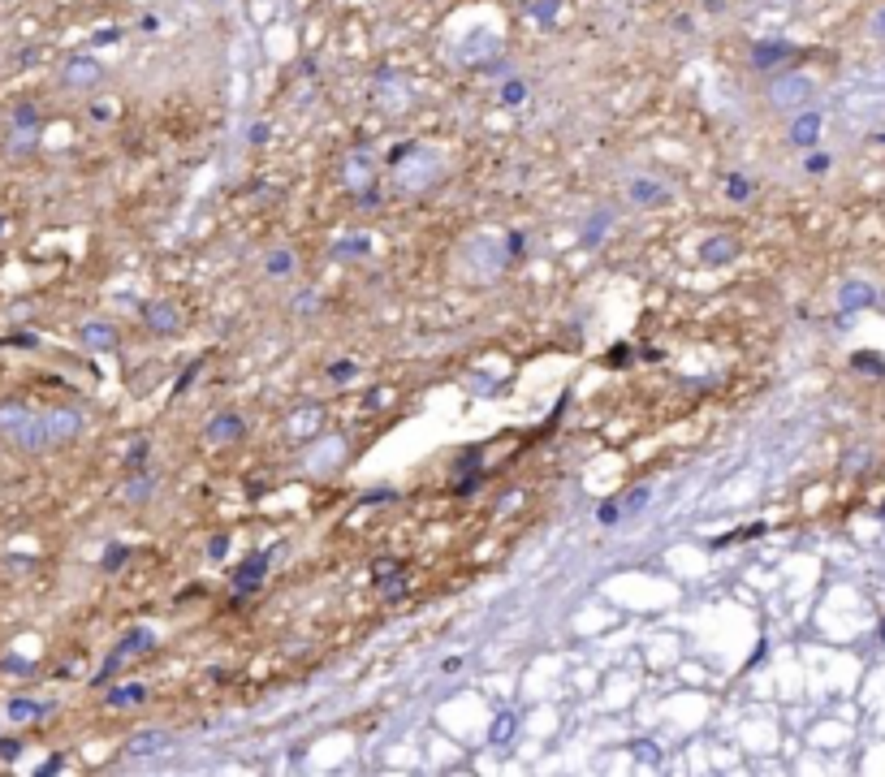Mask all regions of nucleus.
<instances>
[{"label": "nucleus", "mask_w": 885, "mask_h": 777, "mask_svg": "<svg viewBox=\"0 0 885 777\" xmlns=\"http://www.w3.org/2000/svg\"><path fill=\"white\" fill-rule=\"evenodd\" d=\"M151 643H156V635H151L147 626H134L130 635H121V643H117L113 652H108V661L99 665V674H95V687H104L108 678H113V674L121 670V661H130V656H139V652H147Z\"/></svg>", "instance_id": "f257e3e1"}, {"label": "nucleus", "mask_w": 885, "mask_h": 777, "mask_svg": "<svg viewBox=\"0 0 885 777\" xmlns=\"http://www.w3.org/2000/svg\"><path fill=\"white\" fill-rule=\"evenodd\" d=\"M43 432H48V445H65V440H74L82 432V415L70 406H57L43 415Z\"/></svg>", "instance_id": "f03ea898"}, {"label": "nucleus", "mask_w": 885, "mask_h": 777, "mask_svg": "<svg viewBox=\"0 0 885 777\" xmlns=\"http://www.w3.org/2000/svg\"><path fill=\"white\" fill-rule=\"evenodd\" d=\"M173 747V734L169 730H139L130 743H126V756L130 760H156V756H164Z\"/></svg>", "instance_id": "7ed1b4c3"}, {"label": "nucleus", "mask_w": 885, "mask_h": 777, "mask_svg": "<svg viewBox=\"0 0 885 777\" xmlns=\"http://www.w3.org/2000/svg\"><path fill=\"white\" fill-rule=\"evenodd\" d=\"M268 562H272V553H251V558L238 566V575H234V592H238V596L255 592V587L264 583V575H268Z\"/></svg>", "instance_id": "20e7f679"}, {"label": "nucleus", "mask_w": 885, "mask_h": 777, "mask_svg": "<svg viewBox=\"0 0 885 777\" xmlns=\"http://www.w3.org/2000/svg\"><path fill=\"white\" fill-rule=\"evenodd\" d=\"M639 506H648V488H635V492L626 496V501H604L596 518H600L604 527H609V523H622V518H631V514H639Z\"/></svg>", "instance_id": "39448f33"}, {"label": "nucleus", "mask_w": 885, "mask_h": 777, "mask_svg": "<svg viewBox=\"0 0 885 777\" xmlns=\"http://www.w3.org/2000/svg\"><path fill=\"white\" fill-rule=\"evenodd\" d=\"M739 255V238H730V234H717V238H708V242H700V259L708 263V268H722V263H730Z\"/></svg>", "instance_id": "423d86ee"}, {"label": "nucleus", "mask_w": 885, "mask_h": 777, "mask_svg": "<svg viewBox=\"0 0 885 777\" xmlns=\"http://www.w3.org/2000/svg\"><path fill=\"white\" fill-rule=\"evenodd\" d=\"M78 337H82V346H87V350H99V354H104V350H113V346H117V328H113V324H104V320H87V324L78 328Z\"/></svg>", "instance_id": "0eeeda50"}, {"label": "nucleus", "mask_w": 885, "mask_h": 777, "mask_svg": "<svg viewBox=\"0 0 885 777\" xmlns=\"http://www.w3.org/2000/svg\"><path fill=\"white\" fill-rule=\"evenodd\" d=\"M246 432V423L238 415H212L207 419V440H216V445H225V440H238Z\"/></svg>", "instance_id": "6e6552de"}, {"label": "nucleus", "mask_w": 885, "mask_h": 777, "mask_svg": "<svg viewBox=\"0 0 885 777\" xmlns=\"http://www.w3.org/2000/svg\"><path fill=\"white\" fill-rule=\"evenodd\" d=\"M52 712V704H43V700H26V695H13L9 700V708H5V717L9 721H39V717H48Z\"/></svg>", "instance_id": "1a4fd4ad"}, {"label": "nucleus", "mask_w": 885, "mask_h": 777, "mask_svg": "<svg viewBox=\"0 0 885 777\" xmlns=\"http://www.w3.org/2000/svg\"><path fill=\"white\" fill-rule=\"evenodd\" d=\"M631 199H635L639 207H656V203L670 199V190L661 186V182H652V178H635V182H631Z\"/></svg>", "instance_id": "9d476101"}, {"label": "nucleus", "mask_w": 885, "mask_h": 777, "mask_svg": "<svg viewBox=\"0 0 885 777\" xmlns=\"http://www.w3.org/2000/svg\"><path fill=\"white\" fill-rule=\"evenodd\" d=\"M143 320H147V328H156V332H173V328H178V311H173L169 303H143Z\"/></svg>", "instance_id": "9b49d317"}, {"label": "nucleus", "mask_w": 885, "mask_h": 777, "mask_svg": "<svg viewBox=\"0 0 885 777\" xmlns=\"http://www.w3.org/2000/svg\"><path fill=\"white\" fill-rule=\"evenodd\" d=\"M147 700V687L143 683H126V687H108L104 691V704L108 708H126V704H143Z\"/></svg>", "instance_id": "f8f14e48"}, {"label": "nucleus", "mask_w": 885, "mask_h": 777, "mask_svg": "<svg viewBox=\"0 0 885 777\" xmlns=\"http://www.w3.org/2000/svg\"><path fill=\"white\" fill-rule=\"evenodd\" d=\"M294 268H298V255H294V251H286V246H276V251L264 259V272H268V276H276V281L294 276Z\"/></svg>", "instance_id": "ddd939ff"}, {"label": "nucleus", "mask_w": 885, "mask_h": 777, "mask_svg": "<svg viewBox=\"0 0 885 777\" xmlns=\"http://www.w3.org/2000/svg\"><path fill=\"white\" fill-rule=\"evenodd\" d=\"M376 587H380V596H384V600H402V596L411 592V579H406V570L398 566V570H389V575H380V579H376Z\"/></svg>", "instance_id": "4468645a"}, {"label": "nucleus", "mask_w": 885, "mask_h": 777, "mask_svg": "<svg viewBox=\"0 0 885 777\" xmlns=\"http://www.w3.org/2000/svg\"><path fill=\"white\" fill-rule=\"evenodd\" d=\"M816 134H820V113H803V117L791 126V143H795V147H812Z\"/></svg>", "instance_id": "2eb2a0df"}, {"label": "nucleus", "mask_w": 885, "mask_h": 777, "mask_svg": "<svg viewBox=\"0 0 885 777\" xmlns=\"http://www.w3.org/2000/svg\"><path fill=\"white\" fill-rule=\"evenodd\" d=\"M838 298H842V311H859V307H872L876 294H872V286H864V281H847Z\"/></svg>", "instance_id": "dca6fc26"}, {"label": "nucleus", "mask_w": 885, "mask_h": 777, "mask_svg": "<svg viewBox=\"0 0 885 777\" xmlns=\"http://www.w3.org/2000/svg\"><path fill=\"white\" fill-rule=\"evenodd\" d=\"M26 419H31V406H22V402H0V432H5V436H13Z\"/></svg>", "instance_id": "f3484780"}, {"label": "nucleus", "mask_w": 885, "mask_h": 777, "mask_svg": "<svg viewBox=\"0 0 885 777\" xmlns=\"http://www.w3.org/2000/svg\"><path fill=\"white\" fill-rule=\"evenodd\" d=\"M95 78H99V65L87 61V57H78V61L65 65V82H70V87H87V82H95Z\"/></svg>", "instance_id": "a211bd4d"}, {"label": "nucleus", "mask_w": 885, "mask_h": 777, "mask_svg": "<svg viewBox=\"0 0 885 777\" xmlns=\"http://www.w3.org/2000/svg\"><path fill=\"white\" fill-rule=\"evenodd\" d=\"M808 91H812V82H808V78H791V82H778V87H773V104H799Z\"/></svg>", "instance_id": "6ab92c4d"}, {"label": "nucleus", "mask_w": 885, "mask_h": 777, "mask_svg": "<svg viewBox=\"0 0 885 777\" xmlns=\"http://www.w3.org/2000/svg\"><path fill=\"white\" fill-rule=\"evenodd\" d=\"M722 186H726V195H730L734 203H747V199H751V190H756L743 173H726V178H722Z\"/></svg>", "instance_id": "aec40b11"}, {"label": "nucleus", "mask_w": 885, "mask_h": 777, "mask_svg": "<svg viewBox=\"0 0 885 777\" xmlns=\"http://www.w3.org/2000/svg\"><path fill=\"white\" fill-rule=\"evenodd\" d=\"M354 376H359V363L354 359H333V363H328V380H333V384H350Z\"/></svg>", "instance_id": "412c9836"}, {"label": "nucleus", "mask_w": 885, "mask_h": 777, "mask_svg": "<svg viewBox=\"0 0 885 777\" xmlns=\"http://www.w3.org/2000/svg\"><path fill=\"white\" fill-rule=\"evenodd\" d=\"M626 751H631V756H635L639 764H661V747H656L652 739H635V743H631Z\"/></svg>", "instance_id": "4be33fe9"}, {"label": "nucleus", "mask_w": 885, "mask_h": 777, "mask_svg": "<svg viewBox=\"0 0 885 777\" xmlns=\"http://www.w3.org/2000/svg\"><path fill=\"white\" fill-rule=\"evenodd\" d=\"M9 126H13V130H39V113H35V104H18Z\"/></svg>", "instance_id": "5701e85b"}, {"label": "nucleus", "mask_w": 885, "mask_h": 777, "mask_svg": "<svg viewBox=\"0 0 885 777\" xmlns=\"http://www.w3.org/2000/svg\"><path fill=\"white\" fill-rule=\"evenodd\" d=\"M151 488H156V479H151L147 471H139V479H130V484H126V496H130V501H147Z\"/></svg>", "instance_id": "b1692460"}, {"label": "nucleus", "mask_w": 885, "mask_h": 777, "mask_svg": "<svg viewBox=\"0 0 885 777\" xmlns=\"http://www.w3.org/2000/svg\"><path fill=\"white\" fill-rule=\"evenodd\" d=\"M604 225H609V212H596V216H592V225L583 229V246H596V242L604 238Z\"/></svg>", "instance_id": "393cba45"}, {"label": "nucleus", "mask_w": 885, "mask_h": 777, "mask_svg": "<svg viewBox=\"0 0 885 777\" xmlns=\"http://www.w3.org/2000/svg\"><path fill=\"white\" fill-rule=\"evenodd\" d=\"M367 246H371V238H346V242H337L333 246V255H342V259H350V255H367Z\"/></svg>", "instance_id": "a878e982"}, {"label": "nucleus", "mask_w": 885, "mask_h": 777, "mask_svg": "<svg viewBox=\"0 0 885 777\" xmlns=\"http://www.w3.org/2000/svg\"><path fill=\"white\" fill-rule=\"evenodd\" d=\"M126 558H130V548H126V544H113V548L104 553V570H117Z\"/></svg>", "instance_id": "bb28decb"}, {"label": "nucleus", "mask_w": 885, "mask_h": 777, "mask_svg": "<svg viewBox=\"0 0 885 777\" xmlns=\"http://www.w3.org/2000/svg\"><path fill=\"white\" fill-rule=\"evenodd\" d=\"M510 730H514V717H510V712H501V717H496V726H492V743H506V739H510Z\"/></svg>", "instance_id": "cd10ccee"}, {"label": "nucleus", "mask_w": 885, "mask_h": 777, "mask_svg": "<svg viewBox=\"0 0 885 777\" xmlns=\"http://www.w3.org/2000/svg\"><path fill=\"white\" fill-rule=\"evenodd\" d=\"M851 363H855V367H868V376H881V371H885V359H876V354H855Z\"/></svg>", "instance_id": "c85d7f7f"}, {"label": "nucleus", "mask_w": 885, "mask_h": 777, "mask_svg": "<svg viewBox=\"0 0 885 777\" xmlns=\"http://www.w3.org/2000/svg\"><path fill=\"white\" fill-rule=\"evenodd\" d=\"M225 553H229V536H212V540H207V558H212V562H220Z\"/></svg>", "instance_id": "c756f323"}, {"label": "nucleus", "mask_w": 885, "mask_h": 777, "mask_svg": "<svg viewBox=\"0 0 885 777\" xmlns=\"http://www.w3.org/2000/svg\"><path fill=\"white\" fill-rule=\"evenodd\" d=\"M829 164H834V160H829V156H820V151H816V156H808V164H803V169H808L812 178H820V173H829Z\"/></svg>", "instance_id": "7c9ffc66"}, {"label": "nucleus", "mask_w": 885, "mask_h": 777, "mask_svg": "<svg viewBox=\"0 0 885 777\" xmlns=\"http://www.w3.org/2000/svg\"><path fill=\"white\" fill-rule=\"evenodd\" d=\"M143 458H147V440H134V445H130V454H126V467L134 471V467H143Z\"/></svg>", "instance_id": "2f4dec72"}, {"label": "nucleus", "mask_w": 885, "mask_h": 777, "mask_svg": "<svg viewBox=\"0 0 885 777\" xmlns=\"http://www.w3.org/2000/svg\"><path fill=\"white\" fill-rule=\"evenodd\" d=\"M5 342H9V346H26V350H35V346H39V337H35V332H9Z\"/></svg>", "instance_id": "473e14b6"}, {"label": "nucleus", "mask_w": 885, "mask_h": 777, "mask_svg": "<svg viewBox=\"0 0 885 777\" xmlns=\"http://www.w3.org/2000/svg\"><path fill=\"white\" fill-rule=\"evenodd\" d=\"M22 756V743L18 739H0V760H18Z\"/></svg>", "instance_id": "72a5a7b5"}, {"label": "nucleus", "mask_w": 885, "mask_h": 777, "mask_svg": "<svg viewBox=\"0 0 885 777\" xmlns=\"http://www.w3.org/2000/svg\"><path fill=\"white\" fill-rule=\"evenodd\" d=\"M501 99H506V104H523V99H527V87H523V82H510Z\"/></svg>", "instance_id": "f704fd0d"}, {"label": "nucleus", "mask_w": 885, "mask_h": 777, "mask_svg": "<svg viewBox=\"0 0 885 777\" xmlns=\"http://www.w3.org/2000/svg\"><path fill=\"white\" fill-rule=\"evenodd\" d=\"M626 359H631V350H626V346H614L609 354H604V363H609V367H622Z\"/></svg>", "instance_id": "c9c22d12"}, {"label": "nucleus", "mask_w": 885, "mask_h": 777, "mask_svg": "<svg viewBox=\"0 0 885 777\" xmlns=\"http://www.w3.org/2000/svg\"><path fill=\"white\" fill-rule=\"evenodd\" d=\"M0 665H5V670H13V674H31V661H22V656H5Z\"/></svg>", "instance_id": "e433bc0d"}, {"label": "nucleus", "mask_w": 885, "mask_h": 777, "mask_svg": "<svg viewBox=\"0 0 885 777\" xmlns=\"http://www.w3.org/2000/svg\"><path fill=\"white\" fill-rule=\"evenodd\" d=\"M199 371H203V363H190V367H186V371L178 376V393H182V388H186V384H190V380H195Z\"/></svg>", "instance_id": "4c0bfd02"}, {"label": "nucleus", "mask_w": 885, "mask_h": 777, "mask_svg": "<svg viewBox=\"0 0 885 777\" xmlns=\"http://www.w3.org/2000/svg\"><path fill=\"white\" fill-rule=\"evenodd\" d=\"M311 303H315V294H298V298H294V311H315Z\"/></svg>", "instance_id": "58836bf2"}, {"label": "nucleus", "mask_w": 885, "mask_h": 777, "mask_svg": "<svg viewBox=\"0 0 885 777\" xmlns=\"http://www.w3.org/2000/svg\"><path fill=\"white\" fill-rule=\"evenodd\" d=\"M61 764H65V760H61V756H52V760H48V764H43V768H39V773H43V777H48V773H61Z\"/></svg>", "instance_id": "ea45409f"}, {"label": "nucleus", "mask_w": 885, "mask_h": 777, "mask_svg": "<svg viewBox=\"0 0 885 777\" xmlns=\"http://www.w3.org/2000/svg\"><path fill=\"white\" fill-rule=\"evenodd\" d=\"M506 246H510V255H518V251H523V234H510Z\"/></svg>", "instance_id": "a19ab883"}, {"label": "nucleus", "mask_w": 885, "mask_h": 777, "mask_svg": "<svg viewBox=\"0 0 885 777\" xmlns=\"http://www.w3.org/2000/svg\"><path fill=\"white\" fill-rule=\"evenodd\" d=\"M5 229H9V216H0V238H5Z\"/></svg>", "instance_id": "79ce46f5"}, {"label": "nucleus", "mask_w": 885, "mask_h": 777, "mask_svg": "<svg viewBox=\"0 0 885 777\" xmlns=\"http://www.w3.org/2000/svg\"><path fill=\"white\" fill-rule=\"evenodd\" d=\"M881 514H885V510H881Z\"/></svg>", "instance_id": "37998d69"}]
</instances>
